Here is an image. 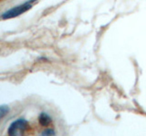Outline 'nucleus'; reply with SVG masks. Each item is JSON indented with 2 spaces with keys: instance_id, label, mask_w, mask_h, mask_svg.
<instances>
[{
  "instance_id": "7ed1b4c3",
  "label": "nucleus",
  "mask_w": 146,
  "mask_h": 136,
  "mask_svg": "<svg viewBox=\"0 0 146 136\" xmlns=\"http://www.w3.org/2000/svg\"><path fill=\"white\" fill-rule=\"evenodd\" d=\"M38 122L42 126H48L51 124V118L46 112H42L38 117Z\"/></svg>"
},
{
  "instance_id": "f03ea898",
  "label": "nucleus",
  "mask_w": 146,
  "mask_h": 136,
  "mask_svg": "<svg viewBox=\"0 0 146 136\" xmlns=\"http://www.w3.org/2000/svg\"><path fill=\"white\" fill-rule=\"evenodd\" d=\"M29 127V124L25 119H17L13 122L7 130L8 135H22Z\"/></svg>"
},
{
  "instance_id": "20e7f679",
  "label": "nucleus",
  "mask_w": 146,
  "mask_h": 136,
  "mask_svg": "<svg viewBox=\"0 0 146 136\" xmlns=\"http://www.w3.org/2000/svg\"><path fill=\"white\" fill-rule=\"evenodd\" d=\"M9 112V107L7 105H0V120H2L3 118L7 115Z\"/></svg>"
},
{
  "instance_id": "f257e3e1",
  "label": "nucleus",
  "mask_w": 146,
  "mask_h": 136,
  "mask_svg": "<svg viewBox=\"0 0 146 136\" xmlns=\"http://www.w3.org/2000/svg\"><path fill=\"white\" fill-rule=\"evenodd\" d=\"M35 1H36V0H29V1H27L24 4H21L19 6L9 9V10H7V12H5L3 14L2 18L3 19H9V18L17 17L18 16L22 15V14H24L27 10H29V9L32 7V6H33L32 4H33Z\"/></svg>"
},
{
  "instance_id": "39448f33",
  "label": "nucleus",
  "mask_w": 146,
  "mask_h": 136,
  "mask_svg": "<svg viewBox=\"0 0 146 136\" xmlns=\"http://www.w3.org/2000/svg\"><path fill=\"white\" fill-rule=\"evenodd\" d=\"M42 135H54L55 134V131L52 130V129H46L45 131H42Z\"/></svg>"
}]
</instances>
